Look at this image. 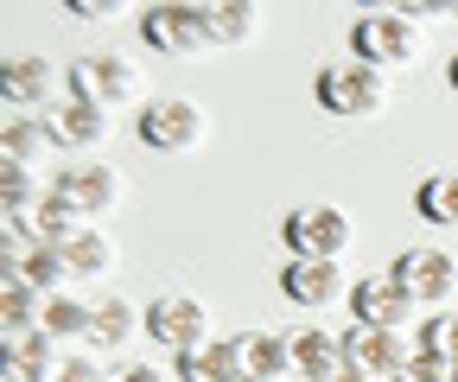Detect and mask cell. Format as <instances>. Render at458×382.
<instances>
[{"label":"cell","instance_id":"603a6c76","mask_svg":"<svg viewBox=\"0 0 458 382\" xmlns=\"http://www.w3.org/2000/svg\"><path fill=\"white\" fill-rule=\"evenodd\" d=\"M134 338V306L128 300H96L89 312V344L96 351H114V344H128Z\"/></svg>","mask_w":458,"mask_h":382},{"label":"cell","instance_id":"ba28073f","mask_svg":"<svg viewBox=\"0 0 458 382\" xmlns=\"http://www.w3.org/2000/svg\"><path fill=\"white\" fill-rule=\"evenodd\" d=\"M388 275L401 281V293H408L414 306H445L458 293V261L445 249H401Z\"/></svg>","mask_w":458,"mask_h":382},{"label":"cell","instance_id":"9c48e42d","mask_svg":"<svg viewBox=\"0 0 458 382\" xmlns=\"http://www.w3.org/2000/svg\"><path fill=\"white\" fill-rule=\"evenodd\" d=\"M408 344H401V332H369V325H351L344 332V363L363 369L369 382H394L401 369H408Z\"/></svg>","mask_w":458,"mask_h":382},{"label":"cell","instance_id":"8992f818","mask_svg":"<svg viewBox=\"0 0 458 382\" xmlns=\"http://www.w3.org/2000/svg\"><path fill=\"white\" fill-rule=\"evenodd\" d=\"M134 134L153 153H191V147H204V108L198 102H179V96H159V102L140 108Z\"/></svg>","mask_w":458,"mask_h":382},{"label":"cell","instance_id":"d590c367","mask_svg":"<svg viewBox=\"0 0 458 382\" xmlns=\"http://www.w3.org/2000/svg\"><path fill=\"white\" fill-rule=\"evenodd\" d=\"M452 20H458V7H452Z\"/></svg>","mask_w":458,"mask_h":382},{"label":"cell","instance_id":"7c38bea8","mask_svg":"<svg viewBox=\"0 0 458 382\" xmlns=\"http://www.w3.org/2000/svg\"><path fill=\"white\" fill-rule=\"evenodd\" d=\"M51 134H57V147L96 153V147L114 140V108H96V102H57V108H51Z\"/></svg>","mask_w":458,"mask_h":382},{"label":"cell","instance_id":"30bf717a","mask_svg":"<svg viewBox=\"0 0 458 382\" xmlns=\"http://www.w3.org/2000/svg\"><path fill=\"white\" fill-rule=\"evenodd\" d=\"M57 191H64L83 216H108V210H122V198H128L122 173L102 166V159H89V166H71L64 179H57Z\"/></svg>","mask_w":458,"mask_h":382},{"label":"cell","instance_id":"d6a6232c","mask_svg":"<svg viewBox=\"0 0 458 382\" xmlns=\"http://www.w3.org/2000/svg\"><path fill=\"white\" fill-rule=\"evenodd\" d=\"M318 382H369V376H363V369H351V363H344L337 376H318Z\"/></svg>","mask_w":458,"mask_h":382},{"label":"cell","instance_id":"ffe728a7","mask_svg":"<svg viewBox=\"0 0 458 382\" xmlns=\"http://www.w3.org/2000/svg\"><path fill=\"white\" fill-rule=\"evenodd\" d=\"M236 376H242V363H236V351H229V338L223 344H198V351L179 357V382H236Z\"/></svg>","mask_w":458,"mask_h":382},{"label":"cell","instance_id":"9a60e30c","mask_svg":"<svg viewBox=\"0 0 458 382\" xmlns=\"http://www.w3.org/2000/svg\"><path fill=\"white\" fill-rule=\"evenodd\" d=\"M0 83H7V102H51L57 96V64L51 58H38V51H20V58H7V71H0Z\"/></svg>","mask_w":458,"mask_h":382},{"label":"cell","instance_id":"277c9868","mask_svg":"<svg viewBox=\"0 0 458 382\" xmlns=\"http://www.w3.org/2000/svg\"><path fill=\"white\" fill-rule=\"evenodd\" d=\"M351 51L363 64H376V71H388V64H408V58H420V26L401 13V7H382V13H363L357 26H351Z\"/></svg>","mask_w":458,"mask_h":382},{"label":"cell","instance_id":"ac0fdd59","mask_svg":"<svg viewBox=\"0 0 458 382\" xmlns=\"http://www.w3.org/2000/svg\"><path fill=\"white\" fill-rule=\"evenodd\" d=\"M89 312L77 293H45V312H38V332H51L57 344H71V338H89Z\"/></svg>","mask_w":458,"mask_h":382},{"label":"cell","instance_id":"4fadbf2b","mask_svg":"<svg viewBox=\"0 0 458 382\" xmlns=\"http://www.w3.org/2000/svg\"><path fill=\"white\" fill-rule=\"evenodd\" d=\"M13 224H26L38 242H57V249H64V242H77V236H83V210L51 185V191H38V198L13 216Z\"/></svg>","mask_w":458,"mask_h":382},{"label":"cell","instance_id":"1f68e13d","mask_svg":"<svg viewBox=\"0 0 458 382\" xmlns=\"http://www.w3.org/2000/svg\"><path fill=\"white\" fill-rule=\"evenodd\" d=\"M401 13H408L414 26H427V20H439V7H433V0H408V7H401Z\"/></svg>","mask_w":458,"mask_h":382},{"label":"cell","instance_id":"d6986e66","mask_svg":"<svg viewBox=\"0 0 458 382\" xmlns=\"http://www.w3.org/2000/svg\"><path fill=\"white\" fill-rule=\"evenodd\" d=\"M204 20H210V38H216V45H242V38H255V32H261L255 0H210Z\"/></svg>","mask_w":458,"mask_h":382},{"label":"cell","instance_id":"8d00e7d4","mask_svg":"<svg viewBox=\"0 0 458 382\" xmlns=\"http://www.w3.org/2000/svg\"><path fill=\"white\" fill-rule=\"evenodd\" d=\"M7 382H20V376H7Z\"/></svg>","mask_w":458,"mask_h":382},{"label":"cell","instance_id":"44dd1931","mask_svg":"<svg viewBox=\"0 0 458 382\" xmlns=\"http://www.w3.org/2000/svg\"><path fill=\"white\" fill-rule=\"evenodd\" d=\"M414 210L439 230H458V173H433L414 185Z\"/></svg>","mask_w":458,"mask_h":382},{"label":"cell","instance_id":"836d02e7","mask_svg":"<svg viewBox=\"0 0 458 382\" xmlns=\"http://www.w3.org/2000/svg\"><path fill=\"white\" fill-rule=\"evenodd\" d=\"M445 77H452V89H458V58H452V71H445Z\"/></svg>","mask_w":458,"mask_h":382},{"label":"cell","instance_id":"7402d4cb","mask_svg":"<svg viewBox=\"0 0 458 382\" xmlns=\"http://www.w3.org/2000/svg\"><path fill=\"white\" fill-rule=\"evenodd\" d=\"M20 281H32L38 293H71V255L57 249V242H38L32 255H26V267H20Z\"/></svg>","mask_w":458,"mask_h":382},{"label":"cell","instance_id":"7a4b0ae2","mask_svg":"<svg viewBox=\"0 0 458 382\" xmlns=\"http://www.w3.org/2000/svg\"><path fill=\"white\" fill-rule=\"evenodd\" d=\"M280 242L293 261H337L351 249V216L337 204H293L280 216Z\"/></svg>","mask_w":458,"mask_h":382},{"label":"cell","instance_id":"cb8c5ba5","mask_svg":"<svg viewBox=\"0 0 458 382\" xmlns=\"http://www.w3.org/2000/svg\"><path fill=\"white\" fill-rule=\"evenodd\" d=\"M64 255H71V275H77V281H96V275H108V267H114V242H108L102 230H83L77 242H64Z\"/></svg>","mask_w":458,"mask_h":382},{"label":"cell","instance_id":"484cf974","mask_svg":"<svg viewBox=\"0 0 458 382\" xmlns=\"http://www.w3.org/2000/svg\"><path fill=\"white\" fill-rule=\"evenodd\" d=\"M420 351H433V357H445L458 369V312H433L420 325Z\"/></svg>","mask_w":458,"mask_h":382},{"label":"cell","instance_id":"6da1fadb","mask_svg":"<svg viewBox=\"0 0 458 382\" xmlns=\"http://www.w3.org/2000/svg\"><path fill=\"white\" fill-rule=\"evenodd\" d=\"M312 96L325 115H344V122H363V115H382L388 108V77L363 58H331L318 77H312Z\"/></svg>","mask_w":458,"mask_h":382},{"label":"cell","instance_id":"8fae6325","mask_svg":"<svg viewBox=\"0 0 458 382\" xmlns=\"http://www.w3.org/2000/svg\"><path fill=\"white\" fill-rule=\"evenodd\" d=\"M408 306H414V300L401 293L394 275H363V281L351 287V312H357V325H369V332H401Z\"/></svg>","mask_w":458,"mask_h":382},{"label":"cell","instance_id":"e0dca14e","mask_svg":"<svg viewBox=\"0 0 458 382\" xmlns=\"http://www.w3.org/2000/svg\"><path fill=\"white\" fill-rule=\"evenodd\" d=\"M286 344H293V369H300L306 382H318V376H337V369H344V338H331L325 325H300V332L286 338Z\"/></svg>","mask_w":458,"mask_h":382},{"label":"cell","instance_id":"74e56055","mask_svg":"<svg viewBox=\"0 0 458 382\" xmlns=\"http://www.w3.org/2000/svg\"><path fill=\"white\" fill-rule=\"evenodd\" d=\"M452 382H458V369H452Z\"/></svg>","mask_w":458,"mask_h":382},{"label":"cell","instance_id":"e575fe53","mask_svg":"<svg viewBox=\"0 0 458 382\" xmlns=\"http://www.w3.org/2000/svg\"><path fill=\"white\" fill-rule=\"evenodd\" d=\"M236 382H255V376H236Z\"/></svg>","mask_w":458,"mask_h":382},{"label":"cell","instance_id":"52a82bcc","mask_svg":"<svg viewBox=\"0 0 458 382\" xmlns=\"http://www.w3.org/2000/svg\"><path fill=\"white\" fill-rule=\"evenodd\" d=\"M147 332L165 344V351H198V344H210V306L204 300H191V293H159L153 306H147Z\"/></svg>","mask_w":458,"mask_h":382},{"label":"cell","instance_id":"d4e9b609","mask_svg":"<svg viewBox=\"0 0 458 382\" xmlns=\"http://www.w3.org/2000/svg\"><path fill=\"white\" fill-rule=\"evenodd\" d=\"M57 147V134H51V122H38V115H13L7 122V159H38V153H51Z\"/></svg>","mask_w":458,"mask_h":382},{"label":"cell","instance_id":"3957f363","mask_svg":"<svg viewBox=\"0 0 458 382\" xmlns=\"http://www.w3.org/2000/svg\"><path fill=\"white\" fill-rule=\"evenodd\" d=\"M140 38L153 51H172V58H204V51L216 45L204 7H191V0H159V7H147L140 13Z\"/></svg>","mask_w":458,"mask_h":382},{"label":"cell","instance_id":"5b68a950","mask_svg":"<svg viewBox=\"0 0 458 382\" xmlns=\"http://www.w3.org/2000/svg\"><path fill=\"white\" fill-rule=\"evenodd\" d=\"M64 89L71 102H96V108H114L140 89V71L128 58H114V51H83V58L64 71Z\"/></svg>","mask_w":458,"mask_h":382},{"label":"cell","instance_id":"83f0119b","mask_svg":"<svg viewBox=\"0 0 458 382\" xmlns=\"http://www.w3.org/2000/svg\"><path fill=\"white\" fill-rule=\"evenodd\" d=\"M38 382H108V376H102V363H96V357H57Z\"/></svg>","mask_w":458,"mask_h":382},{"label":"cell","instance_id":"f1b7e54d","mask_svg":"<svg viewBox=\"0 0 458 382\" xmlns=\"http://www.w3.org/2000/svg\"><path fill=\"white\" fill-rule=\"evenodd\" d=\"M394 382H452V363H445V357H433V351H414V357H408V369H401Z\"/></svg>","mask_w":458,"mask_h":382},{"label":"cell","instance_id":"4316f807","mask_svg":"<svg viewBox=\"0 0 458 382\" xmlns=\"http://www.w3.org/2000/svg\"><path fill=\"white\" fill-rule=\"evenodd\" d=\"M0 198H7V216H20L38 191H32V179H26V166L20 159H7V166H0Z\"/></svg>","mask_w":458,"mask_h":382},{"label":"cell","instance_id":"f546056e","mask_svg":"<svg viewBox=\"0 0 458 382\" xmlns=\"http://www.w3.org/2000/svg\"><path fill=\"white\" fill-rule=\"evenodd\" d=\"M64 13H71V20H89V26H102V20H114V0H64Z\"/></svg>","mask_w":458,"mask_h":382},{"label":"cell","instance_id":"5bb4252c","mask_svg":"<svg viewBox=\"0 0 458 382\" xmlns=\"http://www.w3.org/2000/svg\"><path fill=\"white\" fill-rule=\"evenodd\" d=\"M280 293L293 306H331L337 293H351V287H344V267L337 261H286L280 267Z\"/></svg>","mask_w":458,"mask_h":382},{"label":"cell","instance_id":"4dcf8cb0","mask_svg":"<svg viewBox=\"0 0 458 382\" xmlns=\"http://www.w3.org/2000/svg\"><path fill=\"white\" fill-rule=\"evenodd\" d=\"M108 382H172V369H159V363H128V369H114Z\"/></svg>","mask_w":458,"mask_h":382},{"label":"cell","instance_id":"2e32d148","mask_svg":"<svg viewBox=\"0 0 458 382\" xmlns=\"http://www.w3.org/2000/svg\"><path fill=\"white\" fill-rule=\"evenodd\" d=\"M229 351H236L242 376H255V382H274V376L293 369V344L274 338V332H236V338H229Z\"/></svg>","mask_w":458,"mask_h":382}]
</instances>
